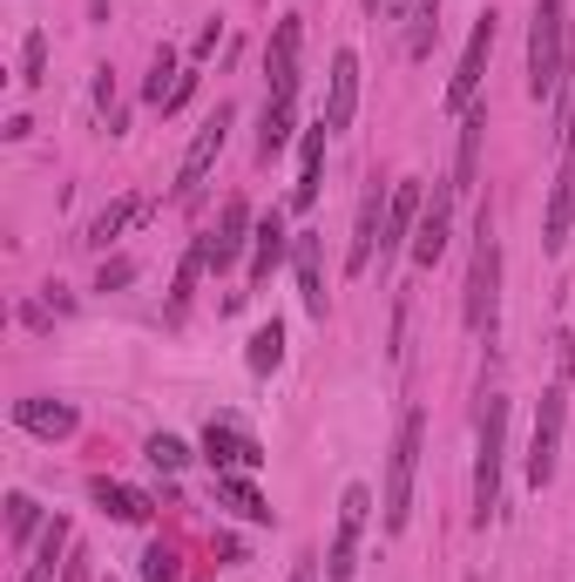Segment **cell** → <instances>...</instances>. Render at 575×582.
Here are the masks:
<instances>
[{"mask_svg": "<svg viewBox=\"0 0 575 582\" xmlns=\"http://www.w3.org/2000/svg\"><path fill=\"white\" fill-rule=\"evenodd\" d=\"M502 461H508V393L487 386L474 427V529H487L502 509Z\"/></svg>", "mask_w": 575, "mask_h": 582, "instance_id": "6da1fadb", "label": "cell"}, {"mask_svg": "<svg viewBox=\"0 0 575 582\" xmlns=\"http://www.w3.org/2000/svg\"><path fill=\"white\" fill-rule=\"evenodd\" d=\"M568 81V0H535L528 21V96L555 102Z\"/></svg>", "mask_w": 575, "mask_h": 582, "instance_id": "7a4b0ae2", "label": "cell"}, {"mask_svg": "<svg viewBox=\"0 0 575 582\" xmlns=\"http://www.w3.org/2000/svg\"><path fill=\"white\" fill-rule=\"evenodd\" d=\"M467 332H495V318H502V237H495V217H474V258H467Z\"/></svg>", "mask_w": 575, "mask_h": 582, "instance_id": "3957f363", "label": "cell"}, {"mask_svg": "<svg viewBox=\"0 0 575 582\" xmlns=\"http://www.w3.org/2000/svg\"><path fill=\"white\" fill-rule=\"evenodd\" d=\"M420 434H427V421H420V413H406V421H399V434H393V454H386V502H379V529H386V535H399V529H406V515H414Z\"/></svg>", "mask_w": 575, "mask_h": 582, "instance_id": "277c9868", "label": "cell"}, {"mask_svg": "<svg viewBox=\"0 0 575 582\" xmlns=\"http://www.w3.org/2000/svg\"><path fill=\"white\" fill-rule=\"evenodd\" d=\"M575 230V102L562 109V162L548 184V217H542V251H562Z\"/></svg>", "mask_w": 575, "mask_h": 582, "instance_id": "5b68a950", "label": "cell"}, {"mask_svg": "<svg viewBox=\"0 0 575 582\" xmlns=\"http://www.w3.org/2000/svg\"><path fill=\"white\" fill-rule=\"evenodd\" d=\"M230 129H237V109H230V102H217V109L197 122V136H190V149H184V162H177V197H197V190H204V177L217 170Z\"/></svg>", "mask_w": 575, "mask_h": 582, "instance_id": "8992f818", "label": "cell"}, {"mask_svg": "<svg viewBox=\"0 0 575 582\" xmlns=\"http://www.w3.org/2000/svg\"><path fill=\"white\" fill-rule=\"evenodd\" d=\"M366 522H373V487H359V481H353V487L339 494V529H333V549H325V582H353Z\"/></svg>", "mask_w": 575, "mask_h": 582, "instance_id": "52a82bcc", "label": "cell"}, {"mask_svg": "<svg viewBox=\"0 0 575 582\" xmlns=\"http://www.w3.org/2000/svg\"><path fill=\"white\" fill-rule=\"evenodd\" d=\"M562 427H568V393H562V379L542 393V406H535V434H528V481L535 487H548L555 481V461H562Z\"/></svg>", "mask_w": 575, "mask_h": 582, "instance_id": "ba28073f", "label": "cell"}, {"mask_svg": "<svg viewBox=\"0 0 575 582\" xmlns=\"http://www.w3.org/2000/svg\"><path fill=\"white\" fill-rule=\"evenodd\" d=\"M204 461H210V474H258L265 467V441L251 427H237L230 413H217V421L204 427Z\"/></svg>", "mask_w": 575, "mask_h": 582, "instance_id": "9c48e42d", "label": "cell"}, {"mask_svg": "<svg viewBox=\"0 0 575 582\" xmlns=\"http://www.w3.org/2000/svg\"><path fill=\"white\" fill-rule=\"evenodd\" d=\"M495 8H487L480 21H474V34H467V48H460V68H454V81H447V109L454 116H467L474 109V96H480V81H487V61H495Z\"/></svg>", "mask_w": 575, "mask_h": 582, "instance_id": "30bf717a", "label": "cell"}, {"mask_svg": "<svg viewBox=\"0 0 575 582\" xmlns=\"http://www.w3.org/2000/svg\"><path fill=\"white\" fill-rule=\"evenodd\" d=\"M420 210H427V190H420V177H399V184H393V197H386V224H379V265H386V258H399L406 244H414V230H420Z\"/></svg>", "mask_w": 575, "mask_h": 582, "instance_id": "8fae6325", "label": "cell"}, {"mask_svg": "<svg viewBox=\"0 0 575 582\" xmlns=\"http://www.w3.org/2000/svg\"><path fill=\"white\" fill-rule=\"evenodd\" d=\"M298 55H305V21L285 14L271 28V48H265V81H271V102H298Z\"/></svg>", "mask_w": 575, "mask_h": 582, "instance_id": "7c38bea8", "label": "cell"}, {"mask_svg": "<svg viewBox=\"0 0 575 582\" xmlns=\"http://www.w3.org/2000/svg\"><path fill=\"white\" fill-rule=\"evenodd\" d=\"M447 237H454V184H440V190L427 197L420 230H414V244H406V258H414L420 272H434V265L447 258Z\"/></svg>", "mask_w": 575, "mask_h": 582, "instance_id": "4fadbf2b", "label": "cell"}, {"mask_svg": "<svg viewBox=\"0 0 575 582\" xmlns=\"http://www.w3.org/2000/svg\"><path fill=\"white\" fill-rule=\"evenodd\" d=\"M353 116H359V55L339 48L333 55V75H325V116L318 122L339 136V129H353Z\"/></svg>", "mask_w": 575, "mask_h": 582, "instance_id": "5bb4252c", "label": "cell"}, {"mask_svg": "<svg viewBox=\"0 0 575 582\" xmlns=\"http://www.w3.org/2000/svg\"><path fill=\"white\" fill-rule=\"evenodd\" d=\"M251 230H258V224H251V204L230 197L224 217H217V230H204V237H210V272H230L244 251H251Z\"/></svg>", "mask_w": 575, "mask_h": 582, "instance_id": "9a60e30c", "label": "cell"}, {"mask_svg": "<svg viewBox=\"0 0 575 582\" xmlns=\"http://www.w3.org/2000/svg\"><path fill=\"white\" fill-rule=\"evenodd\" d=\"M14 427L34 434V441H68V434L81 427V413H75L68 399H41V393H28V399H14Z\"/></svg>", "mask_w": 575, "mask_h": 582, "instance_id": "2e32d148", "label": "cell"}, {"mask_svg": "<svg viewBox=\"0 0 575 582\" xmlns=\"http://www.w3.org/2000/svg\"><path fill=\"white\" fill-rule=\"evenodd\" d=\"M386 197H393V184H373V190H366V204H359V224H353V251H346V272H353V278H366V272H373V251H379V224H386Z\"/></svg>", "mask_w": 575, "mask_h": 582, "instance_id": "e0dca14e", "label": "cell"}, {"mask_svg": "<svg viewBox=\"0 0 575 582\" xmlns=\"http://www.w3.org/2000/svg\"><path fill=\"white\" fill-rule=\"evenodd\" d=\"M325 122H311L305 136H298V184H291V210H311L318 204V184H325Z\"/></svg>", "mask_w": 575, "mask_h": 582, "instance_id": "ac0fdd59", "label": "cell"}, {"mask_svg": "<svg viewBox=\"0 0 575 582\" xmlns=\"http://www.w3.org/2000/svg\"><path fill=\"white\" fill-rule=\"evenodd\" d=\"M291 258V230H285V217L271 210L258 230H251V272H244V278H251V285H271V272Z\"/></svg>", "mask_w": 575, "mask_h": 582, "instance_id": "d6986e66", "label": "cell"}, {"mask_svg": "<svg viewBox=\"0 0 575 582\" xmlns=\"http://www.w3.org/2000/svg\"><path fill=\"white\" fill-rule=\"evenodd\" d=\"M142 217H149V197H116V204L96 210V224L81 230V244H89V251H109V244H116L129 224H142Z\"/></svg>", "mask_w": 575, "mask_h": 582, "instance_id": "ffe728a7", "label": "cell"}, {"mask_svg": "<svg viewBox=\"0 0 575 582\" xmlns=\"http://www.w3.org/2000/svg\"><path fill=\"white\" fill-rule=\"evenodd\" d=\"M480 136H487V109L474 102L467 116H460V149H454V197H467L474 190V177H480Z\"/></svg>", "mask_w": 575, "mask_h": 582, "instance_id": "44dd1931", "label": "cell"}, {"mask_svg": "<svg viewBox=\"0 0 575 582\" xmlns=\"http://www.w3.org/2000/svg\"><path fill=\"white\" fill-rule=\"evenodd\" d=\"M68 549H75V522H68V515H54V522L41 529L34 562H28V575H21V582H61V575H54V562H68Z\"/></svg>", "mask_w": 575, "mask_h": 582, "instance_id": "7402d4cb", "label": "cell"}, {"mask_svg": "<svg viewBox=\"0 0 575 582\" xmlns=\"http://www.w3.org/2000/svg\"><path fill=\"white\" fill-rule=\"evenodd\" d=\"M291 272H298V298H305V312L325 318V278H318V237H311V230L291 237Z\"/></svg>", "mask_w": 575, "mask_h": 582, "instance_id": "603a6c76", "label": "cell"}, {"mask_svg": "<svg viewBox=\"0 0 575 582\" xmlns=\"http://www.w3.org/2000/svg\"><path fill=\"white\" fill-rule=\"evenodd\" d=\"M89 494H96V509H109V515L129 522V529H142V522L156 515V509H149V494H136V487H122V481H109V474H96Z\"/></svg>", "mask_w": 575, "mask_h": 582, "instance_id": "cb8c5ba5", "label": "cell"}, {"mask_svg": "<svg viewBox=\"0 0 575 582\" xmlns=\"http://www.w3.org/2000/svg\"><path fill=\"white\" fill-rule=\"evenodd\" d=\"M217 502L230 515H244V522H271V502L251 487V474H217Z\"/></svg>", "mask_w": 575, "mask_h": 582, "instance_id": "d4e9b609", "label": "cell"}, {"mask_svg": "<svg viewBox=\"0 0 575 582\" xmlns=\"http://www.w3.org/2000/svg\"><path fill=\"white\" fill-rule=\"evenodd\" d=\"M48 522H41V502H34V494H8V555H28V542L41 535Z\"/></svg>", "mask_w": 575, "mask_h": 582, "instance_id": "484cf974", "label": "cell"}, {"mask_svg": "<svg viewBox=\"0 0 575 582\" xmlns=\"http://www.w3.org/2000/svg\"><path fill=\"white\" fill-rule=\"evenodd\" d=\"M434 34H440V0H406V55L427 61Z\"/></svg>", "mask_w": 575, "mask_h": 582, "instance_id": "4316f807", "label": "cell"}, {"mask_svg": "<svg viewBox=\"0 0 575 582\" xmlns=\"http://www.w3.org/2000/svg\"><path fill=\"white\" fill-rule=\"evenodd\" d=\"M210 272V237H197L190 251H184V265H177V285H170V318H184V305H190V292H197V278Z\"/></svg>", "mask_w": 575, "mask_h": 582, "instance_id": "83f0119b", "label": "cell"}, {"mask_svg": "<svg viewBox=\"0 0 575 582\" xmlns=\"http://www.w3.org/2000/svg\"><path fill=\"white\" fill-rule=\"evenodd\" d=\"M291 129H298V102H265V129H258V156L271 162L285 142H291Z\"/></svg>", "mask_w": 575, "mask_h": 582, "instance_id": "f1b7e54d", "label": "cell"}, {"mask_svg": "<svg viewBox=\"0 0 575 582\" xmlns=\"http://www.w3.org/2000/svg\"><path fill=\"white\" fill-rule=\"evenodd\" d=\"M244 359H251V373H278V366H285V325H278V318L258 325V332H251V353H244Z\"/></svg>", "mask_w": 575, "mask_h": 582, "instance_id": "f546056e", "label": "cell"}, {"mask_svg": "<svg viewBox=\"0 0 575 582\" xmlns=\"http://www.w3.org/2000/svg\"><path fill=\"white\" fill-rule=\"evenodd\" d=\"M177 81H184V75H177V55L162 48V55L149 61V81H142V102H156V109H162V102H170V89H177Z\"/></svg>", "mask_w": 575, "mask_h": 582, "instance_id": "4dcf8cb0", "label": "cell"}, {"mask_svg": "<svg viewBox=\"0 0 575 582\" xmlns=\"http://www.w3.org/2000/svg\"><path fill=\"white\" fill-rule=\"evenodd\" d=\"M142 454H149V467H156V474H177V467L190 461V447H184L177 434H149V447H142Z\"/></svg>", "mask_w": 575, "mask_h": 582, "instance_id": "1f68e13d", "label": "cell"}, {"mask_svg": "<svg viewBox=\"0 0 575 582\" xmlns=\"http://www.w3.org/2000/svg\"><path fill=\"white\" fill-rule=\"evenodd\" d=\"M21 81H28V89H41V81H48V34L41 28L21 41Z\"/></svg>", "mask_w": 575, "mask_h": 582, "instance_id": "d6a6232c", "label": "cell"}, {"mask_svg": "<svg viewBox=\"0 0 575 582\" xmlns=\"http://www.w3.org/2000/svg\"><path fill=\"white\" fill-rule=\"evenodd\" d=\"M177 549L170 542H149V555H142V582H177Z\"/></svg>", "mask_w": 575, "mask_h": 582, "instance_id": "836d02e7", "label": "cell"}, {"mask_svg": "<svg viewBox=\"0 0 575 582\" xmlns=\"http://www.w3.org/2000/svg\"><path fill=\"white\" fill-rule=\"evenodd\" d=\"M136 278V265L129 258H102V272H96V292H122Z\"/></svg>", "mask_w": 575, "mask_h": 582, "instance_id": "e575fe53", "label": "cell"}, {"mask_svg": "<svg viewBox=\"0 0 575 582\" xmlns=\"http://www.w3.org/2000/svg\"><path fill=\"white\" fill-rule=\"evenodd\" d=\"M89 562H96L89 549H68V562H61V582H89Z\"/></svg>", "mask_w": 575, "mask_h": 582, "instance_id": "d590c367", "label": "cell"}, {"mask_svg": "<svg viewBox=\"0 0 575 582\" xmlns=\"http://www.w3.org/2000/svg\"><path fill=\"white\" fill-rule=\"evenodd\" d=\"M285 582H318V555H311V549H305V555H298V562H291V575H285Z\"/></svg>", "mask_w": 575, "mask_h": 582, "instance_id": "8d00e7d4", "label": "cell"}, {"mask_svg": "<svg viewBox=\"0 0 575 582\" xmlns=\"http://www.w3.org/2000/svg\"><path fill=\"white\" fill-rule=\"evenodd\" d=\"M190 96H197V68H190V75H184V81H177V89H170V102H162V109H184V102H190Z\"/></svg>", "mask_w": 575, "mask_h": 582, "instance_id": "74e56055", "label": "cell"}]
</instances>
